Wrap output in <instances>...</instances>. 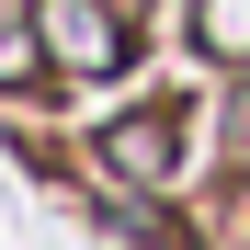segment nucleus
<instances>
[{
  "label": "nucleus",
  "mask_w": 250,
  "mask_h": 250,
  "mask_svg": "<svg viewBox=\"0 0 250 250\" xmlns=\"http://www.w3.org/2000/svg\"><path fill=\"white\" fill-rule=\"evenodd\" d=\"M171 148H182V114H125V125H103V171H114V182H159Z\"/></svg>",
  "instance_id": "f03ea898"
},
{
  "label": "nucleus",
  "mask_w": 250,
  "mask_h": 250,
  "mask_svg": "<svg viewBox=\"0 0 250 250\" xmlns=\"http://www.w3.org/2000/svg\"><path fill=\"white\" fill-rule=\"evenodd\" d=\"M205 46H216V57H250V0H205Z\"/></svg>",
  "instance_id": "7ed1b4c3"
},
{
  "label": "nucleus",
  "mask_w": 250,
  "mask_h": 250,
  "mask_svg": "<svg viewBox=\"0 0 250 250\" xmlns=\"http://www.w3.org/2000/svg\"><path fill=\"white\" fill-rule=\"evenodd\" d=\"M46 46L68 68H125V23L103 12V0H46Z\"/></svg>",
  "instance_id": "f257e3e1"
}]
</instances>
